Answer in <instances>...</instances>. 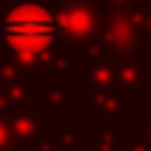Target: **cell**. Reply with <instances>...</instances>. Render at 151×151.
<instances>
[{"label":"cell","instance_id":"6da1fadb","mask_svg":"<svg viewBox=\"0 0 151 151\" xmlns=\"http://www.w3.org/2000/svg\"><path fill=\"white\" fill-rule=\"evenodd\" d=\"M0 36L12 50L39 56L59 39V18L33 0H15L0 15Z\"/></svg>","mask_w":151,"mask_h":151}]
</instances>
